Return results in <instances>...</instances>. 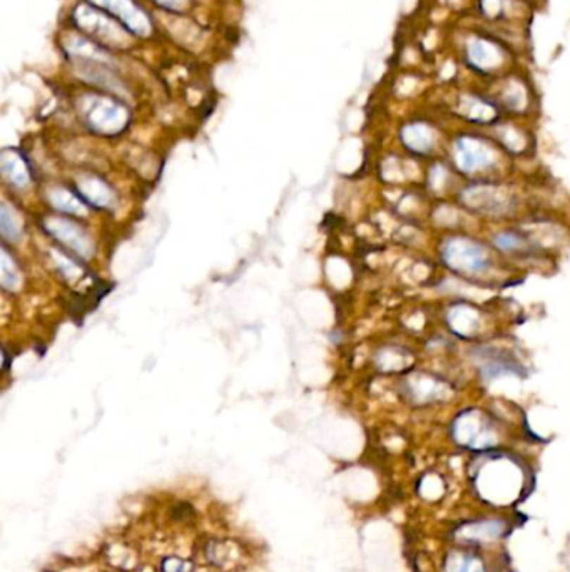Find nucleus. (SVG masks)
<instances>
[{
    "label": "nucleus",
    "instance_id": "ddd939ff",
    "mask_svg": "<svg viewBox=\"0 0 570 572\" xmlns=\"http://www.w3.org/2000/svg\"><path fill=\"white\" fill-rule=\"evenodd\" d=\"M505 533L504 522L500 521H480L473 524H465L460 529V539L469 542H487V540L498 539Z\"/></svg>",
    "mask_w": 570,
    "mask_h": 572
},
{
    "label": "nucleus",
    "instance_id": "f3484780",
    "mask_svg": "<svg viewBox=\"0 0 570 572\" xmlns=\"http://www.w3.org/2000/svg\"><path fill=\"white\" fill-rule=\"evenodd\" d=\"M411 365V353L407 348L390 347L380 353V368L385 372H405Z\"/></svg>",
    "mask_w": 570,
    "mask_h": 572
},
{
    "label": "nucleus",
    "instance_id": "f03ea898",
    "mask_svg": "<svg viewBox=\"0 0 570 572\" xmlns=\"http://www.w3.org/2000/svg\"><path fill=\"white\" fill-rule=\"evenodd\" d=\"M452 166L466 180H488L498 168V151L485 137L460 134L452 142Z\"/></svg>",
    "mask_w": 570,
    "mask_h": 572
},
{
    "label": "nucleus",
    "instance_id": "39448f33",
    "mask_svg": "<svg viewBox=\"0 0 570 572\" xmlns=\"http://www.w3.org/2000/svg\"><path fill=\"white\" fill-rule=\"evenodd\" d=\"M73 20L78 29L89 40L102 49L129 47L128 30L106 12L92 6H80L73 12ZM131 35V34H129Z\"/></svg>",
    "mask_w": 570,
    "mask_h": 572
},
{
    "label": "nucleus",
    "instance_id": "4468645a",
    "mask_svg": "<svg viewBox=\"0 0 570 572\" xmlns=\"http://www.w3.org/2000/svg\"><path fill=\"white\" fill-rule=\"evenodd\" d=\"M453 178H455V173H453L452 164L435 163L428 169V173H426L425 182L430 193L435 196H443L447 191H450Z\"/></svg>",
    "mask_w": 570,
    "mask_h": 572
},
{
    "label": "nucleus",
    "instance_id": "2eb2a0df",
    "mask_svg": "<svg viewBox=\"0 0 570 572\" xmlns=\"http://www.w3.org/2000/svg\"><path fill=\"white\" fill-rule=\"evenodd\" d=\"M461 114L466 120H472L475 124H490L497 120L495 106L483 101L482 97H469V101H465L461 106Z\"/></svg>",
    "mask_w": 570,
    "mask_h": 572
},
{
    "label": "nucleus",
    "instance_id": "f8f14e48",
    "mask_svg": "<svg viewBox=\"0 0 570 572\" xmlns=\"http://www.w3.org/2000/svg\"><path fill=\"white\" fill-rule=\"evenodd\" d=\"M492 247L498 253L509 254V256H531L533 253L532 240L528 235L519 230H504L492 236Z\"/></svg>",
    "mask_w": 570,
    "mask_h": 572
},
{
    "label": "nucleus",
    "instance_id": "9d476101",
    "mask_svg": "<svg viewBox=\"0 0 570 572\" xmlns=\"http://www.w3.org/2000/svg\"><path fill=\"white\" fill-rule=\"evenodd\" d=\"M445 325L452 335L465 342H475L483 332V311L473 303L459 299L448 305Z\"/></svg>",
    "mask_w": 570,
    "mask_h": 572
},
{
    "label": "nucleus",
    "instance_id": "0eeeda50",
    "mask_svg": "<svg viewBox=\"0 0 570 572\" xmlns=\"http://www.w3.org/2000/svg\"><path fill=\"white\" fill-rule=\"evenodd\" d=\"M80 111L89 126L104 134L120 131L129 120V114L123 104L102 94H91L82 97Z\"/></svg>",
    "mask_w": 570,
    "mask_h": 572
},
{
    "label": "nucleus",
    "instance_id": "6e6552de",
    "mask_svg": "<svg viewBox=\"0 0 570 572\" xmlns=\"http://www.w3.org/2000/svg\"><path fill=\"white\" fill-rule=\"evenodd\" d=\"M85 2L118 20L132 37L136 35L142 39L152 32L151 15L136 0H85Z\"/></svg>",
    "mask_w": 570,
    "mask_h": 572
},
{
    "label": "nucleus",
    "instance_id": "dca6fc26",
    "mask_svg": "<svg viewBox=\"0 0 570 572\" xmlns=\"http://www.w3.org/2000/svg\"><path fill=\"white\" fill-rule=\"evenodd\" d=\"M445 572H487L480 557L469 551H452L447 556Z\"/></svg>",
    "mask_w": 570,
    "mask_h": 572
},
{
    "label": "nucleus",
    "instance_id": "20e7f679",
    "mask_svg": "<svg viewBox=\"0 0 570 572\" xmlns=\"http://www.w3.org/2000/svg\"><path fill=\"white\" fill-rule=\"evenodd\" d=\"M459 199L465 209L485 218H505L517 208L514 191L493 180L469 182L459 191Z\"/></svg>",
    "mask_w": 570,
    "mask_h": 572
},
{
    "label": "nucleus",
    "instance_id": "a211bd4d",
    "mask_svg": "<svg viewBox=\"0 0 570 572\" xmlns=\"http://www.w3.org/2000/svg\"><path fill=\"white\" fill-rule=\"evenodd\" d=\"M151 2H154L156 6L164 8V11L176 12V13L187 11L191 6V0H151Z\"/></svg>",
    "mask_w": 570,
    "mask_h": 572
},
{
    "label": "nucleus",
    "instance_id": "1a4fd4ad",
    "mask_svg": "<svg viewBox=\"0 0 570 572\" xmlns=\"http://www.w3.org/2000/svg\"><path fill=\"white\" fill-rule=\"evenodd\" d=\"M403 393L415 406H428L447 400L452 393L447 378L432 372H413L403 382Z\"/></svg>",
    "mask_w": 570,
    "mask_h": 572
},
{
    "label": "nucleus",
    "instance_id": "9b49d317",
    "mask_svg": "<svg viewBox=\"0 0 570 572\" xmlns=\"http://www.w3.org/2000/svg\"><path fill=\"white\" fill-rule=\"evenodd\" d=\"M402 142L405 149L419 158H428L437 147V134L426 123H410L402 129Z\"/></svg>",
    "mask_w": 570,
    "mask_h": 572
},
{
    "label": "nucleus",
    "instance_id": "7ed1b4c3",
    "mask_svg": "<svg viewBox=\"0 0 570 572\" xmlns=\"http://www.w3.org/2000/svg\"><path fill=\"white\" fill-rule=\"evenodd\" d=\"M450 435L457 445L472 452H490L500 444V430L488 412L478 406H469L450 423Z\"/></svg>",
    "mask_w": 570,
    "mask_h": 572
},
{
    "label": "nucleus",
    "instance_id": "423d86ee",
    "mask_svg": "<svg viewBox=\"0 0 570 572\" xmlns=\"http://www.w3.org/2000/svg\"><path fill=\"white\" fill-rule=\"evenodd\" d=\"M473 363L483 382H493L500 377L525 378V366L514 353L495 345H477L472 350Z\"/></svg>",
    "mask_w": 570,
    "mask_h": 572
},
{
    "label": "nucleus",
    "instance_id": "f257e3e1",
    "mask_svg": "<svg viewBox=\"0 0 570 572\" xmlns=\"http://www.w3.org/2000/svg\"><path fill=\"white\" fill-rule=\"evenodd\" d=\"M440 261L453 275L466 281L488 280L495 270V256L482 240L472 235H450L438 249Z\"/></svg>",
    "mask_w": 570,
    "mask_h": 572
}]
</instances>
